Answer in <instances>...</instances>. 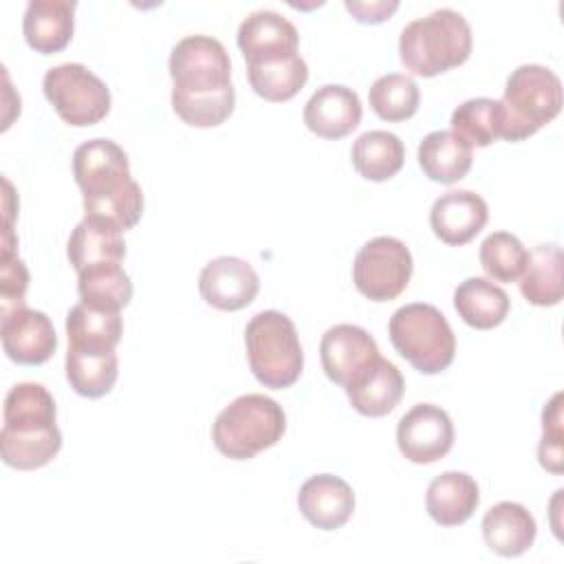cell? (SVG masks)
I'll use <instances>...</instances> for the list:
<instances>
[{
    "label": "cell",
    "mask_w": 564,
    "mask_h": 564,
    "mask_svg": "<svg viewBox=\"0 0 564 564\" xmlns=\"http://www.w3.org/2000/svg\"><path fill=\"white\" fill-rule=\"evenodd\" d=\"M26 286H29V271H26L24 262L15 253L2 256V264H0V315L24 306Z\"/></svg>",
    "instance_id": "cell-36"
},
{
    "label": "cell",
    "mask_w": 564,
    "mask_h": 564,
    "mask_svg": "<svg viewBox=\"0 0 564 564\" xmlns=\"http://www.w3.org/2000/svg\"><path fill=\"white\" fill-rule=\"evenodd\" d=\"M471 145L452 130H434L419 143V165L430 181L452 185L471 170Z\"/></svg>",
    "instance_id": "cell-22"
},
{
    "label": "cell",
    "mask_w": 564,
    "mask_h": 564,
    "mask_svg": "<svg viewBox=\"0 0 564 564\" xmlns=\"http://www.w3.org/2000/svg\"><path fill=\"white\" fill-rule=\"evenodd\" d=\"M119 377V359L115 350H86L68 346L66 379L70 388L88 399L108 394Z\"/></svg>",
    "instance_id": "cell-27"
},
{
    "label": "cell",
    "mask_w": 564,
    "mask_h": 564,
    "mask_svg": "<svg viewBox=\"0 0 564 564\" xmlns=\"http://www.w3.org/2000/svg\"><path fill=\"white\" fill-rule=\"evenodd\" d=\"M419 86L412 77L388 73L375 79L368 90V101L375 115L383 121H405L419 110Z\"/></svg>",
    "instance_id": "cell-32"
},
{
    "label": "cell",
    "mask_w": 564,
    "mask_h": 564,
    "mask_svg": "<svg viewBox=\"0 0 564 564\" xmlns=\"http://www.w3.org/2000/svg\"><path fill=\"white\" fill-rule=\"evenodd\" d=\"M379 346L372 335L355 324L330 326L319 344V359L326 377L350 388L357 383L379 359Z\"/></svg>",
    "instance_id": "cell-11"
},
{
    "label": "cell",
    "mask_w": 564,
    "mask_h": 564,
    "mask_svg": "<svg viewBox=\"0 0 564 564\" xmlns=\"http://www.w3.org/2000/svg\"><path fill=\"white\" fill-rule=\"evenodd\" d=\"M247 77L256 95L280 104L293 99L308 79V66L302 55H291L275 62L247 64Z\"/></svg>",
    "instance_id": "cell-31"
},
{
    "label": "cell",
    "mask_w": 564,
    "mask_h": 564,
    "mask_svg": "<svg viewBox=\"0 0 564 564\" xmlns=\"http://www.w3.org/2000/svg\"><path fill=\"white\" fill-rule=\"evenodd\" d=\"M562 394H553L542 410V438L538 447L540 465L553 474H562Z\"/></svg>",
    "instance_id": "cell-35"
},
{
    "label": "cell",
    "mask_w": 564,
    "mask_h": 564,
    "mask_svg": "<svg viewBox=\"0 0 564 564\" xmlns=\"http://www.w3.org/2000/svg\"><path fill=\"white\" fill-rule=\"evenodd\" d=\"M403 390L405 381L399 368L392 361L379 357L377 364L357 383L346 388V394L359 414L386 416L399 405Z\"/></svg>",
    "instance_id": "cell-23"
},
{
    "label": "cell",
    "mask_w": 564,
    "mask_h": 564,
    "mask_svg": "<svg viewBox=\"0 0 564 564\" xmlns=\"http://www.w3.org/2000/svg\"><path fill=\"white\" fill-rule=\"evenodd\" d=\"M198 291L200 297L218 311H240L256 300L260 278L247 260L220 256L203 267L198 275Z\"/></svg>",
    "instance_id": "cell-14"
},
{
    "label": "cell",
    "mask_w": 564,
    "mask_h": 564,
    "mask_svg": "<svg viewBox=\"0 0 564 564\" xmlns=\"http://www.w3.org/2000/svg\"><path fill=\"white\" fill-rule=\"evenodd\" d=\"M75 7L68 0H31L22 20L26 44L42 55L66 48L75 31Z\"/></svg>",
    "instance_id": "cell-19"
},
{
    "label": "cell",
    "mask_w": 564,
    "mask_h": 564,
    "mask_svg": "<svg viewBox=\"0 0 564 564\" xmlns=\"http://www.w3.org/2000/svg\"><path fill=\"white\" fill-rule=\"evenodd\" d=\"M121 313L97 311L86 304H75L66 315L68 346L86 350H115L121 341Z\"/></svg>",
    "instance_id": "cell-30"
},
{
    "label": "cell",
    "mask_w": 564,
    "mask_h": 564,
    "mask_svg": "<svg viewBox=\"0 0 564 564\" xmlns=\"http://www.w3.org/2000/svg\"><path fill=\"white\" fill-rule=\"evenodd\" d=\"M452 132L471 148H487L500 139V104L498 99L476 97L463 101L452 112Z\"/></svg>",
    "instance_id": "cell-33"
},
{
    "label": "cell",
    "mask_w": 564,
    "mask_h": 564,
    "mask_svg": "<svg viewBox=\"0 0 564 564\" xmlns=\"http://www.w3.org/2000/svg\"><path fill=\"white\" fill-rule=\"evenodd\" d=\"M482 540L485 544L502 555V557H518L533 546L538 527L533 516L520 502L502 500L494 505L482 518Z\"/></svg>",
    "instance_id": "cell-20"
},
{
    "label": "cell",
    "mask_w": 564,
    "mask_h": 564,
    "mask_svg": "<svg viewBox=\"0 0 564 564\" xmlns=\"http://www.w3.org/2000/svg\"><path fill=\"white\" fill-rule=\"evenodd\" d=\"M500 104V139L524 141L562 110V82L542 64L518 66L505 86Z\"/></svg>",
    "instance_id": "cell-4"
},
{
    "label": "cell",
    "mask_w": 564,
    "mask_h": 564,
    "mask_svg": "<svg viewBox=\"0 0 564 564\" xmlns=\"http://www.w3.org/2000/svg\"><path fill=\"white\" fill-rule=\"evenodd\" d=\"M509 295L487 278H467L454 291V308L465 324L489 330L505 322L509 313Z\"/></svg>",
    "instance_id": "cell-26"
},
{
    "label": "cell",
    "mask_w": 564,
    "mask_h": 564,
    "mask_svg": "<svg viewBox=\"0 0 564 564\" xmlns=\"http://www.w3.org/2000/svg\"><path fill=\"white\" fill-rule=\"evenodd\" d=\"M247 359L253 377L273 390L293 386L304 368V352L291 317L260 311L245 328Z\"/></svg>",
    "instance_id": "cell-7"
},
{
    "label": "cell",
    "mask_w": 564,
    "mask_h": 564,
    "mask_svg": "<svg viewBox=\"0 0 564 564\" xmlns=\"http://www.w3.org/2000/svg\"><path fill=\"white\" fill-rule=\"evenodd\" d=\"M44 97L62 121L75 128L99 123L110 112V88L84 64H59L44 73Z\"/></svg>",
    "instance_id": "cell-9"
},
{
    "label": "cell",
    "mask_w": 564,
    "mask_h": 564,
    "mask_svg": "<svg viewBox=\"0 0 564 564\" xmlns=\"http://www.w3.org/2000/svg\"><path fill=\"white\" fill-rule=\"evenodd\" d=\"M172 95L203 97L231 90V62L225 46L212 35H187L170 53Z\"/></svg>",
    "instance_id": "cell-8"
},
{
    "label": "cell",
    "mask_w": 564,
    "mask_h": 564,
    "mask_svg": "<svg viewBox=\"0 0 564 564\" xmlns=\"http://www.w3.org/2000/svg\"><path fill=\"white\" fill-rule=\"evenodd\" d=\"M66 253L73 269L79 273L101 262H121L126 258V242L119 229L84 216L68 238Z\"/></svg>",
    "instance_id": "cell-24"
},
{
    "label": "cell",
    "mask_w": 564,
    "mask_h": 564,
    "mask_svg": "<svg viewBox=\"0 0 564 564\" xmlns=\"http://www.w3.org/2000/svg\"><path fill=\"white\" fill-rule=\"evenodd\" d=\"M412 269V253L405 242L392 236H377L357 251L352 282L364 297L390 302L405 291Z\"/></svg>",
    "instance_id": "cell-10"
},
{
    "label": "cell",
    "mask_w": 564,
    "mask_h": 564,
    "mask_svg": "<svg viewBox=\"0 0 564 564\" xmlns=\"http://www.w3.org/2000/svg\"><path fill=\"white\" fill-rule=\"evenodd\" d=\"M480 267L496 282H516L520 280L529 251L518 236L509 231H494L480 245Z\"/></svg>",
    "instance_id": "cell-34"
},
{
    "label": "cell",
    "mask_w": 564,
    "mask_h": 564,
    "mask_svg": "<svg viewBox=\"0 0 564 564\" xmlns=\"http://www.w3.org/2000/svg\"><path fill=\"white\" fill-rule=\"evenodd\" d=\"M397 445L410 463H436L454 445V423L443 408L416 403L397 425Z\"/></svg>",
    "instance_id": "cell-12"
},
{
    "label": "cell",
    "mask_w": 564,
    "mask_h": 564,
    "mask_svg": "<svg viewBox=\"0 0 564 564\" xmlns=\"http://www.w3.org/2000/svg\"><path fill=\"white\" fill-rule=\"evenodd\" d=\"M73 176L84 194L86 218L106 223L121 234L141 220V185L130 176L128 154L112 139H90L77 145Z\"/></svg>",
    "instance_id": "cell-1"
},
{
    "label": "cell",
    "mask_w": 564,
    "mask_h": 564,
    "mask_svg": "<svg viewBox=\"0 0 564 564\" xmlns=\"http://www.w3.org/2000/svg\"><path fill=\"white\" fill-rule=\"evenodd\" d=\"M564 256L560 245H538L524 264L520 275V293L533 306H555L564 295L562 282Z\"/></svg>",
    "instance_id": "cell-25"
},
{
    "label": "cell",
    "mask_w": 564,
    "mask_h": 564,
    "mask_svg": "<svg viewBox=\"0 0 564 564\" xmlns=\"http://www.w3.org/2000/svg\"><path fill=\"white\" fill-rule=\"evenodd\" d=\"M77 293L90 308L121 313L132 300V282L121 262H101L77 273Z\"/></svg>",
    "instance_id": "cell-29"
},
{
    "label": "cell",
    "mask_w": 564,
    "mask_h": 564,
    "mask_svg": "<svg viewBox=\"0 0 564 564\" xmlns=\"http://www.w3.org/2000/svg\"><path fill=\"white\" fill-rule=\"evenodd\" d=\"M55 414V399L42 383H15L4 397L2 410L0 452L4 465L29 471L55 458L62 447Z\"/></svg>",
    "instance_id": "cell-2"
},
{
    "label": "cell",
    "mask_w": 564,
    "mask_h": 564,
    "mask_svg": "<svg viewBox=\"0 0 564 564\" xmlns=\"http://www.w3.org/2000/svg\"><path fill=\"white\" fill-rule=\"evenodd\" d=\"M346 9L355 15L357 22H364V24H379L383 20H388L397 9H399V2L397 0H377V2H346Z\"/></svg>",
    "instance_id": "cell-37"
},
{
    "label": "cell",
    "mask_w": 564,
    "mask_h": 564,
    "mask_svg": "<svg viewBox=\"0 0 564 564\" xmlns=\"http://www.w3.org/2000/svg\"><path fill=\"white\" fill-rule=\"evenodd\" d=\"M388 335L394 350L423 375H438L454 361V330L434 304L412 302L397 308L388 322Z\"/></svg>",
    "instance_id": "cell-6"
},
{
    "label": "cell",
    "mask_w": 564,
    "mask_h": 564,
    "mask_svg": "<svg viewBox=\"0 0 564 564\" xmlns=\"http://www.w3.org/2000/svg\"><path fill=\"white\" fill-rule=\"evenodd\" d=\"M236 42L247 64H262L297 55L300 35L284 15L278 11L260 9L240 22Z\"/></svg>",
    "instance_id": "cell-15"
},
{
    "label": "cell",
    "mask_w": 564,
    "mask_h": 564,
    "mask_svg": "<svg viewBox=\"0 0 564 564\" xmlns=\"http://www.w3.org/2000/svg\"><path fill=\"white\" fill-rule=\"evenodd\" d=\"M480 502L476 480L465 471H445L436 476L425 494V509L441 527L467 522Z\"/></svg>",
    "instance_id": "cell-21"
},
{
    "label": "cell",
    "mask_w": 564,
    "mask_h": 564,
    "mask_svg": "<svg viewBox=\"0 0 564 564\" xmlns=\"http://www.w3.org/2000/svg\"><path fill=\"white\" fill-rule=\"evenodd\" d=\"M489 207L471 189H449L441 194L430 209V227L445 245L460 247L474 240L487 225Z\"/></svg>",
    "instance_id": "cell-16"
},
{
    "label": "cell",
    "mask_w": 564,
    "mask_h": 564,
    "mask_svg": "<svg viewBox=\"0 0 564 564\" xmlns=\"http://www.w3.org/2000/svg\"><path fill=\"white\" fill-rule=\"evenodd\" d=\"M286 430V416L271 397L249 392L234 399L212 425L216 449L234 460H249L273 447Z\"/></svg>",
    "instance_id": "cell-5"
},
{
    "label": "cell",
    "mask_w": 564,
    "mask_h": 564,
    "mask_svg": "<svg viewBox=\"0 0 564 564\" xmlns=\"http://www.w3.org/2000/svg\"><path fill=\"white\" fill-rule=\"evenodd\" d=\"M297 507L313 527L335 531L350 520L355 511V494L344 478L317 474L300 487Z\"/></svg>",
    "instance_id": "cell-17"
},
{
    "label": "cell",
    "mask_w": 564,
    "mask_h": 564,
    "mask_svg": "<svg viewBox=\"0 0 564 564\" xmlns=\"http://www.w3.org/2000/svg\"><path fill=\"white\" fill-rule=\"evenodd\" d=\"M306 128L322 139H341L361 121L359 95L341 84L317 88L304 106Z\"/></svg>",
    "instance_id": "cell-18"
},
{
    "label": "cell",
    "mask_w": 564,
    "mask_h": 564,
    "mask_svg": "<svg viewBox=\"0 0 564 564\" xmlns=\"http://www.w3.org/2000/svg\"><path fill=\"white\" fill-rule=\"evenodd\" d=\"M350 159L359 176L381 183L392 178L403 167L405 148L394 132L368 130L352 143Z\"/></svg>",
    "instance_id": "cell-28"
},
{
    "label": "cell",
    "mask_w": 564,
    "mask_h": 564,
    "mask_svg": "<svg viewBox=\"0 0 564 564\" xmlns=\"http://www.w3.org/2000/svg\"><path fill=\"white\" fill-rule=\"evenodd\" d=\"M0 337L7 357L22 366H40L57 350V335L48 315L26 306L2 313Z\"/></svg>",
    "instance_id": "cell-13"
},
{
    "label": "cell",
    "mask_w": 564,
    "mask_h": 564,
    "mask_svg": "<svg viewBox=\"0 0 564 564\" xmlns=\"http://www.w3.org/2000/svg\"><path fill=\"white\" fill-rule=\"evenodd\" d=\"M469 53V22L454 9H436L425 18H416L399 35L403 66L421 77H434L460 66Z\"/></svg>",
    "instance_id": "cell-3"
}]
</instances>
